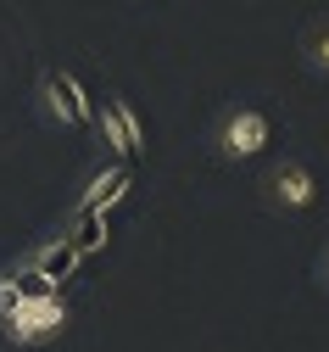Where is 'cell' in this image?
<instances>
[{"label": "cell", "instance_id": "6da1fadb", "mask_svg": "<svg viewBox=\"0 0 329 352\" xmlns=\"http://www.w3.org/2000/svg\"><path fill=\"white\" fill-rule=\"evenodd\" d=\"M0 330H6V341H17V346H45V341H56L67 330V302L45 285V291L23 296L12 314L0 319Z\"/></svg>", "mask_w": 329, "mask_h": 352}, {"label": "cell", "instance_id": "7a4b0ae2", "mask_svg": "<svg viewBox=\"0 0 329 352\" xmlns=\"http://www.w3.org/2000/svg\"><path fill=\"white\" fill-rule=\"evenodd\" d=\"M268 135H273L268 112L240 107V112H229V118H223V129H218V151H223L229 162H240V157H257V151L268 146Z\"/></svg>", "mask_w": 329, "mask_h": 352}, {"label": "cell", "instance_id": "3957f363", "mask_svg": "<svg viewBox=\"0 0 329 352\" xmlns=\"http://www.w3.org/2000/svg\"><path fill=\"white\" fill-rule=\"evenodd\" d=\"M45 112H51L62 129H73V123H89V118H95V107H89L84 84H78L73 73H51V78H45Z\"/></svg>", "mask_w": 329, "mask_h": 352}, {"label": "cell", "instance_id": "277c9868", "mask_svg": "<svg viewBox=\"0 0 329 352\" xmlns=\"http://www.w3.org/2000/svg\"><path fill=\"white\" fill-rule=\"evenodd\" d=\"M95 123H101L106 151H117V157H134L139 146H146V123L134 118V107H128V101H106V107L95 112Z\"/></svg>", "mask_w": 329, "mask_h": 352}, {"label": "cell", "instance_id": "5b68a950", "mask_svg": "<svg viewBox=\"0 0 329 352\" xmlns=\"http://www.w3.org/2000/svg\"><path fill=\"white\" fill-rule=\"evenodd\" d=\"M273 196H279V207L302 212V207H313V201H318V185H313V173H307L302 162H285V168L273 173Z\"/></svg>", "mask_w": 329, "mask_h": 352}, {"label": "cell", "instance_id": "8992f818", "mask_svg": "<svg viewBox=\"0 0 329 352\" xmlns=\"http://www.w3.org/2000/svg\"><path fill=\"white\" fill-rule=\"evenodd\" d=\"M34 291H45V280H28V274H0V319H6L23 296H34Z\"/></svg>", "mask_w": 329, "mask_h": 352}, {"label": "cell", "instance_id": "52a82bcc", "mask_svg": "<svg viewBox=\"0 0 329 352\" xmlns=\"http://www.w3.org/2000/svg\"><path fill=\"white\" fill-rule=\"evenodd\" d=\"M313 67H324V73H329V34H318V39H313Z\"/></svg>", "mask_w": 329, "mask_h": 352}, {"label": "cell", "instance_id": "ba28073f", "mask_svg": "<svg viewBox=\"0 0 329 352\" xmlns=\"http://www.w3.org/2000/svg\"><path fill=\"white\" fill-rule=\"evenodd\" d=\"M324 285H329V252H324Z\"/></svg>", "mask_w": 329, "mask_h": 352}]
</instances>
